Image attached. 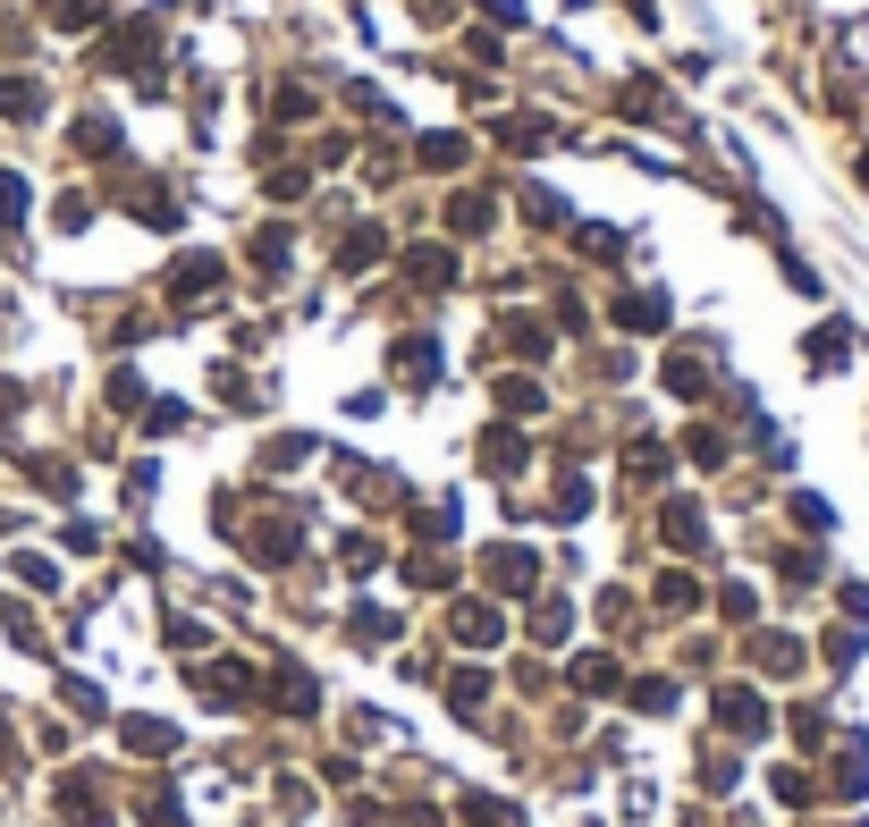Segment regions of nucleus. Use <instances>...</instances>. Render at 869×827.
Listing matches in <instances>:
<instances>
[{
    "instance_id": "obj_1",
    "label": "nucleus",
    "mask_w": 869,
    "mask_h": 827,
    "mask_svg": "<svg viewBox=\"0 0 869 827\" xmlns=\"http://www.w3.org/2000/svg\"><path fill=\"white\" fill-rule=\"evenodd\" d=\"M448 634L464 642V650H498V634H507V616H498L490 600H456V608H448Z\"/></svg>"
},
{
    "instance_id": "obj_2",
    "label": "nucleus",
    "mask_w": 869,
    "mask_h": 827,
    "mask_svg": "<svg viewBox=\"0 0 869 827\" xmlns=\"http://www.w3.org/2000/svg\"><path fill=\"white\" fill-rule=\"evenodd\" d=\"M717 727L726 734H769V700L751 684H717Z\"/></svg>"
},
{
    "instance_id": "obj_3",
    "label": "nucleus",
    "mask_w": 869,
    "mask_h": 827,
    "mask_svg": "<svg viewBox=\"0 0 869 827\" xmlns=\"http://www.w3.org/2000/svg\"><path fill=\"white\" fill-rule=\"evenodd\" d=\"M482 574L498 583V591H532V574H541V558H532V549H516V541H498V549L482 558Z\"/></svg>"
},
{
    "instance_id": "obj_4",
    "label": "nucleus",
    "mask_w": 869,
    "mask_h": 827,
    "mask_svg": "<svg viewBox=\"0 0 869 827\" xmlns=\"http://www.w3.org/2000/svg\"><path fill=\"white\" fill-rule=\"evenodd\" d=\"M194 693H212L220 709H237V700L254 693V668H237V659H212V668H194Z\"/></svg>"
},
{
    "instance_id": "obj_5",
    "label": "nucleus",
    "mask_w": 869,
    "mask_h": 827,
    "mask_svg": "<svg viewBox=\"0 0 869 827\" xmlns=\"http://www.w3.org/2000/svg\"><path fill=\"white\" fill-rule=\"evenodd\" d=\"M616 329H633V338H659V329H667V296H650V287L616 296Z\"/></svg>"
},
{
    "instance_id": "obj_6",
    "label": "nucleus",
    "mask_w": 869,
    "mask_h": 827,
    "mask_svg": "<svg viewBox=\"0 0 869 827\" xmlns=\"http://www.w3.org/2000/svg\"><path fill=\"white\" fill-rule=\"evenodd\" d=\"M270 709H288V718H313V709H322V684H313L304 668H279V675H270Z\"/></svg>"
},
{
    "instance_id": "obj_7",
    "label": "nucleus",
    "mask_w": 869,
    "mask_h": 827,
    "mask_svg": "<svg viewBox=\"0 0 869 827\" xmlns=\"http://www.w3.org/2000/svg\"><path fill=\"white\" fill-rule=\"evenodd\" d=\"M119 743L144 752V760H169V752H178V727H169V718H119Z\"/></svg>"
},
{
    "instance_id": "obj_8",
    "label": "nucleus",
    "mask_w": 869,
    "mask_h": 827,
    "mask_svg": "<svg viewBox=\"0 0 869 827\" xmlns=\"http://www.w3.org/2000/svg\"><path fill=\"white\" fill-rule=\"evenodd\" d=\"M659 532H667V549H701L709 541V515L692 507V499H667V507H659Z\"/></svg>"
},
{
    "instance_id": "obj_9",
    "label": "nucleus",
    "mask_w": 869,
    "mask_h": 827,
    "mask_svg": "<svg viewBox=\"0 0 869 827\" xmlns=\"http://www.w3.org/2000/svg\"><path fill=\"white\" fill-rule=\"evenodd\" d=\"M406 279L414 287H456V254L448 245H406Z\"/></svg>"
},
{
    "instance_id": "obj_10",
    "label": "nucleus",
    "mask_w": 869,
    "mask_h": 827,
    "mask_svg": "<svg viewBox=\"0 0 869 827\" xmlns=\"http://www.w3.org/2000/svg\"><path fill=\"white\" fill-rule=\"evenodd\" d=\"M388 363H397V372H406L414 388L439 381V347H431V338H397V347H388Z\"/></svg>"
},
{
    "instance_id": "obj_11",
    "label": "nucleus",
    "mask_w": 869,
    "mask_h": 827,
    "mask_svg": "<svg viewBox=\"0 0 869 827\" xmlns=\"http://www.w3.org/2000/svg\"><path fill=\"white\" fill-rule=\"evenodd\" d=\"M212 287H220V254H186L169 271V296H178V304H186V296H212Z\"/></svg>"
},
{
    "instance_id": "obj_12",
    "label": "nucleus",
    "mask_w": 869,
    "mask_h": 827,
    "mask_svg": "<svg viewBox=\"0 0 869 827\" xmlns=\"http://www.w3.org/2000/svg\"><path fill=\"white\" fill-rule=\"evenodd\" d=\"M490 220H498V203H490V194H473V187L448 194V228H456V237H482Z\"/></svg>"
},
{
    "instance_id": "obj_13",
    "label": "nucleus",
    "mask_w": 869,
    "mask_h": 827,
    "mask_svg": "<svg viewBox=\"0 0 869 827\" xmlns=\"http://www.w3.org/2000/svg\"><path fill=\"white\" fill-rule=\"evenodd\" d=\"M566 684H575V693H625V668L591 650V659H575V668H566Z\"/></svg>"
},
{
    "instance_id": "obj_14",
    "label": "nucleus",
    "mask_w": 869,
    "mask_h": 827,
    "mask_svg": "<svg viewBox=\"0 0 869 827\" xmlns=\"http://www.w3.org/2000/svg\"><path fill=\"white\" fill-rule=\"evenodd\" d=\"M844 355H853V329H844V321H819V329H810V372H836Z\"/></svg>"
},
{
    "instance_id": "obj_15",
    "label": "nucleus",
    "mask_w": 869,
    "mask_h": 827,
    "mask_svg": "<svg viewBox=\"0 0 869 827\" xmlns=\"http://www.w3.org/2000/svg\"><path fill=\"white\" fill-rule=\"evenodd\" d=\"M523 456H532V447H523V431H507V422L482 440V465H490V474H523Z\"/></svg>"
},
{
    "instance_id": "obj_16",
    "label": "nucleus",
    "mask_w": 869,
    "mask_h": 827,
    "mask_svg": "<svg viewBox=\"0 0 869 827\" xmlns=\"http://www.w3.org/2000/svg\"><path fill=\"white\" fill-rule=\"evenodd\" d=\"M245 549H254L262 566H288L295 549H304V532H295V524H262V532H254V541H245Z\"/></svg>"
},
{
    "instance_id": "obj_17",
    "label": "nucleus",
    "mask_w": 869,
    "mask_h": 827,
    "mask_svg": "<svg viewBox=\"0 0 869 827\" xmlns=\"http://www.w3.org/2000/svg\"><path fill=\"white\" fill-rule=\"evenodd\" d=\"M650 600L667 608V616H692V608H701V583H692V574H659V583H650Z\"/></svg>"
},
{
    "instance_id": "obj_18",
    "label": "nucleus",
    "mask_w": 869,
    "mask_h": 827,
    "mask_svg": "<svg viewBox=\"0 0 869 827\" xmlns=\"http://www.w3.org/2000/svg\"><path fill=\"white\" fill-rule=\"evenodd\" d=\"M414 153H422V169H464V160H473V144H464V135H448V128H439V135H422Z\"/></svg>"
},
{
    "instance_id": "obj_19",
    "label": "nucleus",
    "mask_w": 869,
    "mask_h": 827,
    "mask_svg": "<svg viewBox=\"0 0 869 827\" xmlns=\"http://www.w3.org/2000/svg\"><path fill=\"white\" fill-rule=\"evenodd\" d=\"M43 110V85L34 76H0V119H34Z\"/></svg>"
},
{
    "instance_id": "obj_20",
    "label": "nucleus",
    "mask_w": 869,
    "mask_h": 827,
    "mask_svg": "<svg viewBox=\"0 0 869 827\" xmlns=\"http://www.w3.org/2000/svg\"><path fill=\"white\" fill-rule=\"evenodd\" d=\"M381 254H388V237H381V228H354L347 245H338V271H372Z\"/></svg>"
},
{
    "instance_id": "obj_21",
    "label": "nucleus",
    "mask_w": 869,
    "mask_h": 827,
    "mask_svg": "<svg viewBox=\"0 0 869 827\" xmlns=\"http://www.w3.org/2000/svg\"><path fill=\"white\" fill-rule=\"evenodd\" d=\"M659 381L676 388V397H709V372H701V355H667V372Z\"/></svg>"
},
{
    "instance_id": "obj_22",
    "label": "nucleus",
    "mask_w": 869,
    "mask_h": 827,
    "mask_svg": "<svg viewBox=\"0 0 869 827\" xmlns=\"http://www.w3.org/2000/svg\"><path fill=\"white\" fill-rule=\"evenodd\" d=\"M548 397H541V381H523V372H507L498 381V413H541Z\"/></svg>"
},
{
    "instance_id": "obj_23",
    "label": "nucleus",
    "mask_w": 869,
    "mask_h": 827,
    "mask_svg": "<svg viewBox=\"0 0 869 827\" xmlns=\"http://www.w3.org/2000/svg\"><path fill=\"white\" fill-rule=\"evenodd\" d=\"M625 693H633L642 718H667V709H676V684H667V675H642V684H625Z\"/></svg>"
},
{
    "instance_id": "obj_24",
    "label": "nucleus",
    "mask_w": 869,
    "mask_h": 827,
    "mask_svg": "<svg viewBox=\"0 0 869 827\" xmlns=\"http://www.w3.org/2000/svg\"><path fill=\"white\" fill-rule=\"evenodd\" d=\"M482 700H490V675L482 668H456L448 675V709H482Z\"/></svg>"
},
{
    "instance_id": "obj_25",
    "label": "nucleus",
    "mask_w": 869,
    "mask_h": 827,
    "mask_svg": "<svg viewBox=\"0 0 869 827\" xmlns=\"http://www.w3.org/2000/svg\"><path fill=\"white\" fill-rule=\"evenodd\" d=\"M751 650H760V668H776V675H794V668H802V642H785V634H760Z\"/></svg>"
},
{
    "instance_id": "obj_26",
    "label": "nucleus",
    "mask_w": 869,
    "mask_h": 827,
    "mask_svg": "<svg viewBox=\"0 0 869 827\" xmlns=\"http://www.w3.org/2000/svg\"><path fill=\"white\" fill-rule=\"evenodd\" d=\"M582 507H591V481H582V474H566V481H557V499H548V515H557V524H575Z\"/></svg>"
},
{
    "instance_id": "obj_27",
    "label": "nucleus",
    "mask_w": 869,
    "mask_h": 827,
    "mask_svg": "<svg viewBox=\"0 0 869 827\" xmlns=\"http://www.w3.org/2000/svg\"><path fill=\"white\" fill-rule=\"evenodd\" d=\"M523 220L532 228H566V203H557L548 187H523Z\"/></svg>"
},
{
    "instance_id": "obj_28",
    "label": "nucleus",
    "mask_w": 869,
    "mask_h": 827,
    "mask_svg": "<svg viewBox=\"0 0 869 827\" xmlns=\"http://www.w3.org/2000/svg\"><path fill=\"white\" fill-rule=\"evenodd\" d=\"M566 625H575V608H566V600H541V608H532V642H566Z\"/></svg>"
},
{
    "instance_id": "obj_29",
    "label": "nucleus",
    "mask_w": 869,
    "mask_h": 827,
    "mask_svg": "<svg viewBox=\"0 0 869 827\" xmlns=\"http://www.w3.org/2000/svg\"><path fill=\"white\" fill-rule=\"evenodd\" d=\"M17 220H26V178H17V169H0V237H9Z\"/></svg>"
},
{
    "instance_id": "obj_30",
    "label": "nucleus",
    "mask_w": 869,
    "mask_h": 827,
    "mask_svg": "<svg viewBox=\"0 0 869 827\" xmlns=\"http://www.w3.org/2000/svg\"><path fill=\"white\" fill-rule=\"evenodd\" d=\"M43 17L76 34V26H94V17H101V0H43Z\"/></svg>"
},
{
    "instance_id": "obj_31",
    "label": "nucleus",
    "mask_w": 869,
    "mask_h": 827,
    "mask_svg": "<svg viewBox=\"0 0 869 827\" xmlns=\"http://www.w3.org/2000/svg\"><path fill=\"white\" fill-rule=\"evenodd\" d=\"M304 456H313V440H304V431H288V440L262 447V465H270V474H288V465H304Z\"/></svg>"
},
{
    "instance_id": "obj_32",
    "label": "nucleus",
    "mask_w": 869,
    "mask_h": 827,
    "mask_svg": "<svg viewBox=\"0 0 869 827\" xmlns=\"http://www.w3.org/2000/svg\"><path fill=\"white\" fill-rule=\"evenodd\" d=\"M456 811H464L473 827H516V811H507V802H490V794H464Z\"/></svg>"
},
{
    "instance_id": "obj_33",
    "label": "nucleus",
    "mask_w": 869,
    "mask_h": 827,
    "mask_svg": "<svg viewBox=\"0 0 869 827\" xmlns=\"http://www.w3.org/2000/svg\"><path fill=\"white\" fill-rule=\"evenodd\" d=\"M836 794H869V743H853V752H844V768H836Z\"/></svg>"
},
{
    "instance_id": "obj_34",
    "label": "nucleus",
    "mask_w": 869,
    "mask_h": 827,
    "mask_svg": "<svg viewBox=\"0 0 869 827\" xmlns=\"http://www.w3.org/2000/svg\"><path fill=\"white\" fill-rule=\"evenodd\" d=\"M388 634H397V616H388V608H372V600L354 608V642H388Z\"/></svg>"
},
{
    "instance_id": "obj_35",
    "label": "nucleus",
    "mask_w": 869,
    "mask_h": 827,
    "mask_svg": "<svg viewBox=\"0 0 869 827\" xmlns=\"http://www.w3.org/2000/svg\"><path fill=\"white\" fill-rule=\"evenodd\" d=\"M144 431H186V406H178V397H153V406H144Z\"/></svg>"
},
{
    "instance_id": "obj_36",
    "label": "nucleus",
    "mask_w": 869,
    "mask_h": 827,
    "mask_svg": "<svg viewBox=\"0 0 869 827\" xmlns=\"http://www.w3.org/2000/svg\"><path fill=\"white\" fill-rule=\"evenodd\" d=\"M110 406H119V413H144L153 397H144V381H135V372H110Z\"/></svg>"
},
{
    "instance_id": "obj_37",
    "label": "nucleus",
    "mask_w": 869,
    "mask_h": 827,
    "mask_svg": "<svg viewBox=\"0 0 869 827\" xmlns=\"http://www.w3.org/2000/svg\"><path fill=\"white\" fill-rule=\"evenodd\" d=\"M254 262H262V271H288V228H262V237H254Z\"/></svg>"
},
{
    "instance_id": "obj_38",
    "label": "nucleus",
    "mask_w": 869,
    "mask_h": 827,
    "mask_svg": "<svg viewBox=\"0 0 869 827\" xmlns=\"http://www.w3.org/2000/svg\"><path fill=\"white\" fill-rule=\"evenodd\" d=\"M76 153H119V128H110V119H85V128H76Z\"/></svg>"
},
{
    "instance_id": "obj_39",
    "label": "nucleus",
    "mask_w": 869,
    "mask_h": 827,
    "mask_svg": "<svg viewBox=\"0 0 869 827\" xmlns=\"http://www.w3.org/2000/svg\"><path fill=\"white\" fill-rule=\"evenodd\" d=\"M575 245L591 262H616V245H625V237H616V228H575Z\"/></svg>"
},
{
    "instance_id": "obj_40",
    "label": "nucleus",
    "mask_w": 869,
    "mask_h": 827,
    "mask_svg": "<svg viewBox=\"0 0 869 827\" xmlns=\"http://www.w3.org/2000/svg\"><path fill=\"white\" fill-rule=\"evenodd\" d=\"M769 786H776V802H819V786H810V777H802V768H776V777H769Z\"/></svg>"
},
{
    "instance_id": "obj_41",
    "label": "nucleus",
    "mask_w": 869,
    "mask_h": 827,
    "mask_svg": "<svg viewBox=\"0 0 869 827\" xmlns=\"http://www.w3.org/2000/svg\"><path fill=\"white\" fill-rule=\"evenodd\" d=\"M60 700H68V709H76V718H101V693H94V684H85V675H68V684H60Z\"/></svg>"
},
{
    "instance_id": "obj_42",
    "label": "nucleus",
    "mask_w": 869,
    "mask_h": 827,
    "mask_svg": "<svg viewBox=\"0 0 869 827\" xmlns=\"http://www.w3.org/2000/svg\"><path fill=\"white\" fill-rule=\"evenodd\" d=\"M684 447H692V465H726V431H709V422H701Z\"/></svg>"
},
{
    "instance_id": "obj_43",
    "label": "nucleus",
    "mask_w": 869,
    "mask_h": 827,
    "mask_svg": "<svg viewBox=\"0 0 869 827\" xmlns=\"http://www.w3.org/2000/svg\"><path fill=\"white\" fill-rule=\"evenodd\" d=\"M717 608H726L735 625H751V616H760V600H751V583H726V591H717Z\"/></svg>"
},
{
    "instance_id": "obj_44",
    "label": "nucleus",
    "mask_w": 869,
    "mask_h": 827,
    "mask_svg": "<svg viewBox=\"0 0 869 827\" xmlns=\"http://www.w3.org/2000/svg\"><path fill=\"white\" fill-rule=\"evenodd\" d=\"M507 347H516V355H548V329H541V321H507Z\"/></svg>"
},
{
    "instance_id": "obj_45",
    "label": "nucleus",
    "mask_w": 869,
    "mask_h": 827,
    "mask_svg": "<svg viewBox=\"0 0 869 827\" xmlns=\"http://www.w3.org/2000/svg\"><path fill=\"white\" fill-rule=\"evenodd\" d=\"M406 574H414L422 591H439V583H456V566H448V558H406Z\"/></svg>"
},
{
    "instance_id": "obj_46",
    "label": "nucleus",
    "mask_w": 869,
    "mask_h": 827,
    "mask_svg": "<svg viewBox=\"0 0 869 827\" xmlns=\"http://www.w3.org/2000/svg\"><path fill=\"white\" fill-rule=\"evenodd\" d=\"M135 220H153V228H169V220H178V203H169V194H153V187H144V194H135Z\"/></svg>"
},
{
    "instance_id": "obj_47",
    "label": "nucleus",
    "mask_w": 869,
    "mask_h": 827,
    "mask_svg": "<svg viewBox=\"0 0 869 827\" xmlns=\"http://www.w3.org/2000/svg\"><path fill=\"white\" fill-rule=\"evenodd\" d=\"M794 515H802V532H836V515H828V499H810V490L794 499Z\"/></svg>"
},
{
    "instance_id": "obj_48",
    "label": "nucleus",
    "mask_w": 869,
    "mask_h": 827,
    "mask_svg": "<svg viewBox=\"0 0 869 827\" xmlns=\"http://www.w3.org/2000/svg\"><path fill=\"white\" fill-rule=\"evenodd\" d=\"M338 558H347V566H354V574H372V566H381V541H372V532H354V541H347V549H338Z\"/></svg>"
},
{
    "instance_id": "obj_49",
    "label": "nucleus",
    "mask_w": 869,
    "mask_h": 827,
    "mask_svg": "<svg viewBox=\"0 0 869 827\" xmlns=\"http://www.w3.org/2000/svg\"><path fill=\"white\" fill-rule=\"evenodd\" d=\"M650 474H667V447H659V440H633V481H650Z\"/></svg>"
},
{
    "instance_id": "obj_50",
    "label": "nucleus",
    "mask_w": 869,
    "mask_h": 827,
    "mask_svg": "<svg viewBox=\"0 0 869 827\" xmlns=\"http://www.w3.org/2000/svg\"><path fill=\"white\" fill-rule=\"evenodd\" d=\"M313 187V178H304V169H270V203H295V194Z\"/></svg>"
},
{
    "instance_id": "obj_51",
    "label": "nucleus",
    "mask_w": 869,
    "mask_h": 827,
    "mask_svg": "<svg viewBox=\"0 0 869 827\" xmlns=\"http://www.w3.org/2000/svg\"><path fill=\"white\" fill-rule=\"evenodd\" d=\"M17 574H26L34 591H60V566H51V558H17Z\"/></svg>"
},
{
    "instance_id": "obj_52",
    "label": "nucleus",
    "mask_w": 869,
    "mask_h": 827,
    "mask_svg": "<svg viewBox=\"0 0 869 827\" xmlns=\"http://www.w3.org/2000/svg\"><path fill=\"white\" fill-rule=\"evenodd\" d=\"M414 532H422V541H448V532H456V515H448V507H431V515H414Z\"/></svg>"
},
{
    "instance_id": "obj_53",
    "label": "nucleus",
    "mask_w": 869,
    "mask_h": 827,
    "mask_svg": "<svg viewBox=\"0 0 869 827\" xmlns=\"http://www.w3.org/2000/svg\"><path fill=\"white\" fill-rule=\"evenodd\" d=\"M279 811H313V786H304V777H279Z\"/></svg>"
},
{
    "instance_id": "obj_54",
    "label": "nucleus",
    "mask_w": 869,
    "mask_h": 827,
    "mask_svg": "<svg viewBox=\"0 0 869 827\" xmlns=\"http://www.w3.org/2000/svg\"><path fill=\"white\" fill-rule=\"evenodd\" d=\"M482 17H498V26H523V0H482Z\"/></svg>"
}]
</instances>
